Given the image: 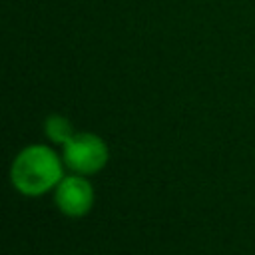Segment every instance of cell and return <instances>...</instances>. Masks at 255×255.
Returning a JSON list of instances; mask_svg holds the SVG:
<instances>
[{"mask_svg":"<svg viewBox=\"0 0 255 255\" xmlns=\"http://www.w3.org/2000/svg\"><path fill=\"white\" fill-rule=\"evenodd\" d=\"M44 133L48 135V139H52L54 143H66L70 137H74V126L68 118L60 116V114H50L44 120Z\"/></svg>","mask_w":255,"mask_h":255,"instance_id":"cell-4","label":"cell"},{"mask_svg":"<svg viewBox=\"0 0 255 255\" xmlns=\"http://www.w3.org/2000/svg\"><path fill=\"white\" fill-rule=\"evenodd\" d=\"M94 187L82 173L62 177L54 191L56 207L68 217H84L86 213H90V209L94 207Z\"/></svg>","mask_w":255,"mask_h":255,"instance_id":"cell-3","label":"cell"},{"mask_svg":"<svg viewBox=\"0 0 255 255\" xmlns=\"http://www.w3.org/2000/svg\"><path fill=\"white\" fill-rule=\"evenodd\" d=\"M62 159L74 173L92 175L106 167L110 159V149L100 135L92 131H80L64 143Z\"/></svg>","mask_w":255,"mask_h":255,"instance_id":"cell-2","label":"cell"},{"mask_svg":"<svg viewBox=\"0 0 255 255\" xmlns=\"http://www.w3.org/2000/svg\"><path fill=\"white\" fill-rule=\"evenodd\" d=\"M62 159L48 145H28L12 161L10 181L26 197H40L62 181Z\"/></svg>","mask_w":255,"mask_h":255,"instance_id":"cell-1","label":"cell"}]
</instances>
